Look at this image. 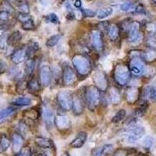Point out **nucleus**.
<instances>
[{"label":"nucleus","instance_id":"obj_6","mask_svg":"<svg viewBox=\"0 0 156 156\" xmlns=\"http://www.w3.org/2000/svg\"><path fill=\"white\" fill-rule=\"evenodd\" d=\"M129 71L135 76H140L145 72V66L139 57H133L129 63Z\"/></svg>","mask_w":156,"mask_h":156},{"label":"nucleus","instance_id":"obj_21","mask_svg":"<svg viewBox=\"0 0 156 156\" xmlns=\"http://www.w3.org/2000/svg\"><path fill=\"white\" fill-rule=\"evenodd\" d=\"M108 37L111 40L115 41L116 40L119 35V26L115 23H112V24L108 26Z\"/></svg>","mask_w":156,"mask_h":156},{"label":"nucleus","instance_id":"obj_46","mask_svg":"<svg viewBox=\"0 0 156 156\" xmlns=\"http://www.w3.org/2000/svg\"><path fill=\"white\" fill-rule=\"evenodd\" d=\"M100 150H101V153L104 154V156H105L107 154H110V152H112V150H113V147H112V144H105Z\"/></svg>","mask_w":156,"mask_h":156},{"label":"nucleus","instance_id":"obj_3","mask_svg":"<svg viewBox=\"0 0 156 156\" xmlns=\"http://www.w3.org/2000/svg\"><path fill=\"white\" fill-rule=\"evenodd\" d=\"M114 78L119 86H124L130 78V71L125 64H117L114 69Z\"/></svg>","mask_w":156,"mask_h":156},{"label":"nucleus","instance_id":"obj_41","mask_svg":"<svg viewBox=\"0 0 156 156\" xmlns=\"http://www.w3.org/2000/svg\"><path fill=\"white\" fill-rule=\"evenodd\" d=\"M7 37L8 35L5 34H3L0 37V49L1 50H5L7 48Z\"/></svg>","mask_w":156,"mask_h":156},{"label":"nucleus","instance_id":"obj_50","mask_svg":"<svg viewBox=\"0 0 156 156\" xmlns=\"http://www.w3.org/2000/svg\"><path fill=\"white\" fill-rule=\"evenodd\" d=\"M135 9V12H137V13H141V14H144L146 12L145 11V9L144 8V6L141 5H137L136 8H134Z\"/></svg>","mask_w":156,"mask_h":156},{"label":"nucleus","instance_id":"obj_52","mask_svg":"<svg viewBox=\"0 0 156 156\" xmlns=\"http://www.w3.org/2000/svg\"><path fill=\"white\" fill-rule=\"evenodd\" d=\"M73 5H74L76 9H80L82 6L81 0H74V2H73Z\"/></svg>","mask_w":156,"mask_h":156},{"label":"nucleus","instance_id":"obj_11","mask_svg":"<svg viewBox=\"0 0 156 156\" xmlns=\"http://www.w3.org/2000/svg\"><path fill=\"white\" fill-rule=\"evenodd\" d=\"M54 122H55V126L60 131H66L71 126L70 119H69V117L66 115H58L55 117Z\"/></svg>","mask_w":156,"mask_h":156},{"label":"nucleus","instance_id":"obj_47","mask_svg":"<svg viewBox=\"0 0 156 156\" xmlns=\"http://www.w3.org/2000/svg\"><path fill=\"white\" fill-rule=\"evenodd\" d=\"M147 30L151 33L153 35H156V24L153 23H149L147 26Z\"/></svg>","mask_w":156,"mask_h":156},{"label":"nucleus","instance_id":"obj_34","mask_svg":"<svg viewBox=\"0 0 156 156\" xmlns=\"http://www.w3.org/2000/svg\"><path fill=\"white\" fill-rule=\"evenodd\" d=\"M34 68V61L32 58H28L25 64V71L27 75L31 74Z\"/></svg>","mask_w":156,"mask_h":156},{"label":"nucleus","instance_id":"obj_4","mask_svg":"<svg viewBox=\"0 0 156 156\" xmlns=\"http://www.w3.org/2000/svg\"><path fill=\"white\" fill-rule=\"evenodd\" d=\"M73 94L69 90H62L57 95L58 105L63 110L69 111L73 107Z\"/></svg>","mask_w":156,"mask_h":156},{"label":"nucleus","instance_id":"obj_33","mask_svg":"<svg viewBox=\"0 0 156 156\" xmlns=\"http://www.w3.org/2000/svg\"><path fill=\"white\" fill-rule=\"evenodd\" d=\"M147 107H148V105L147 104V102H144L143 104L139 105L138 108H136V111H135V115H136V117L143 116V115L145 113Z\"/></svg>","mask_w":156,"mask_h":156},{"label":"nucleus","instance_id":"obj_2","mask_svg":"<svg viewBox=\"0 0 156 156\" xmlns=\"http://www.w3.org/2000/svg\"><path fill=\"white\" fill-rule=\"evenodd\" d=\"M85 99L89 109L94 110L101 101L99 89L95 86H89L86 90Z\"/></svg>","mask_w":156,"mask_h":156},{"label":"nucleus","instance_id":"obj_57","mask_svg":"<svg viewBox=\"0 0 156 156\" xmlns=\"http://www.w3.org/2000/svg\"><path fill=\"white\" fill-rule=\"evenodd\" d=\"M152 87H153V88L154 89V90H156V80H155V81H154V85L152 86Z\"/></svg>","mask_w":156,"mask_h":156},{"label":"nucleus","instance_id":"obj_36","mask_svg":"<svg viewBox=\"0 0 156 156\" xmlns=\"http://www.w3.org/2000/svg\"><path fill=\"white\" fill-rule=\"evenodd\" d=\"M1 7H2V10L7 11L9 13L14 11V9L12 7V5H11L10 2L8 0H4V1H2V4H1Z\"/></svg>","mask_w":156,"mask_h":156},{"label":"nucleus","instance_id":"obj_26","mask_svg":"<svg viewBox=\"0 0 156 156\" xmlns=\"http://www.w3.org/2000/svg\"><path fill=\"white\" fill-rule=\"evenodd\" d=\"M109 98L113 104H119L120 101V94L119 90L116 87H111L109 91Z\"/></svg>","mask_w":156,"mask_h":156},{"label":"nucleus","instance_id":"obj_9","mask_svg":"<svg viewBox=\"0 0 156 156\" xmlns=\"http://www.w3.org/2000/svg\"><path fill=\"white\" fill-rule=\"evenodd\" d=\"M41 111H42L43 119L46 123L47 126H51L55 121V115L51 106L48 103H44Z\"/></svg>","mask_w":156,"mask_h":156},{"label":"nucleus","instance_id":"obj_58","mask_svg":"<svg viewBox=\"0 0 156 156\" xmlns=\"http://www.w3.org/2000/svg\"><path fill=\"white\" fill-rule=\"evenodd\" d=\"M151 2H152L153 4L156 5V0H151Z\"/></svg>","mask_w":156,"mask_h":156},{"label":"nucleus","instance_id":"obj_12","mask_svg":"<svg viewBox=\"0 0 156 156\" xmlns=\"http://www.w3.org/2000/svg\"><path fill=\"white\" fill-rule=\"evenodd\" d=\"M73 111L76 115H80L84 109V101L80 94H76L73 96Z\"/></svg>","mask_w":156,"mask_h":156},{"label":"nucleus","instance_id":"obj_22","mask_svg":"<svg viewBox=\"0 0 156 156\" xmlns=\"http://www.w3.org/2000/svg\"><path fill=\"white\" fill-rule=\"evenodd\" d=\"M27 89L30 92H39L41 90V84L36 78H31L27 82Z\"/></svg>","mask_w":156,"mask_h":156},{"label":"nucleus","instance_id":"obj_28","mask_svg":"<svg viewBox=\"0 0 156 156\" xmlns=\"http://www.w3.org/2000/svg\"><path fill=\"white\" fill-rule=\"evenodd\" d=\"M61 37H62V36H61V34H54V35L51 36V37H49V38H48V40L46 41V46L47 47H49V48H51V47H53L55 46V45H56L58 43V41H60Z\"/></svg>","mask_w":156,"mask_h":156},{"label":"nucleus","instance_id":"obj_45","mask_svg":"<svg viewBox=\"0 0 156 156\" xmlns=\"http://www.w3.org/2000/svg\"><path fill=\"white\" fill-rule=\"evenodd\" d=\"M82 14H83V16H86V17H94L97 15V12L95 11L92 10V9H82Z\"/></svg>","mask_w":156,"mask_h":156},{"label":"nucleus","instance_id":"obj_13","mask_svg":"<svg viewBox=\"0 0 156 156\" xmlns=\"http://www.w3.org/2000/svg\"><path fill=\"white\" fill-rule=\"evenodd\" d=\"M39 77L41 84L44 86L48 85L51 82V69L48 65H44L40 69Z\"/></svg>","mask_w":156,"mask_h":156},{"label":"nucleus","instance_id":"obj_42","mask_svg":"<svg viewBox=\"0 0 156 156\" xmlns=\"http://www.w3.org/2000/svg\"><path fill=\"white\" fill-rule=\"evenodd\" d=\"M9 17V12H8L7 11L2 10L1 9L0 10V23H5V22L8 21Z\"/></svg>","mask_w":156,"mask_h":156},{"label":"nucleus","instance_id":"obj_37","mask_svg":"<svg viewBox=\"0 0 156 156\" xmlns=\"http://www.w3.org/2000/svg\"><path fill=\"white\" fill-rule=\"evenodd\" d=\"M134 5L131 2H125L120 5V9L122 11H124V12L134 9Z\"/></svg>","mask_w":156,"mask_h":156},{"label":"nucleus","instance_id":"obj_27","mask_svg":"<svg viewBox=\"0 0 156 156\" xmlns=\"http://www.w3.org/2000/svg\"><path fill=\"white\" fill-rule=\"evenodd\" d=\"M113 12V9L111 7H106V8H103V9H100L98 12H97V17L98 19L101 20L104 19V18H106L108 16H111Z\"/></svg>","mask_w":156,"mask_h":156},{"label":"nucleus","instance_id":"obj_30","mask_svg":"<svg viewBox=\"0 0 156 156\" xmlns=\"http://www.w3.org/2000/svg\"><path fill=\"white\" fill-rule=\"evenodd\" d=\"M24 115L27 116V118L30 119H33V120H35L38 118L39 116V112H37L35 108H30V109H27L24 112Z\"/></svg>","mask_w":156,"mask_h":156},{"label":"nucleus","instance_id":"obj_53","mask_svg":"<svg viewBox=\"0 0 156 156\" xmlns=\"http://www.w3.org/2000/svg\"><path fill=\"white\" fill-rule=\"evenodd\" d=\"M4 30H5V29H4L3 26H2V25H0V37L3 34Z\"/></svg>","mask_w":156,"mask_h":156},{"label":"nucleus","instance_id":"obj_23","mask_svg":"<svg viewBox=\"0 0 156 156\" xmlns=\"http://www.w3.org/2000/svg\"><path fill=\"white\" fill-rule=\"evenodd\" d=\"M10 147V140L5 133L0 134V149L2 151H5Z\"/></svg>","mask_w":156,"mask_h":156},{"label":"nucleus","instance_id":"obj_31","mask_svg":"<svg viewBox=\"0 0 156 156\" xmlns=\"http://www.w3.org/2000/svg\"><path fill=\"white\" fill-rule=\"evenodd\" d=\"M143 58L145 59L146 61L148 62H151L154 61L156 58V51L154 49H149L146 51L144 54H143Z\"/></svg>","mask_w":156,"mask_h":156},{"label":"nucleus","instance_id":"obj_16","mask_svg":"<svg viewBox=\"0 0 156 156\" xmlns=\"http://www.w3.org/2000/svg\"><path fill=\"white\" fill-rule=\"evenodd\" d=\"M12 151L15 153L19 152L23 147V137L21 134L17 133H14L12 135Z\"/></svg>","mask_w":156,"mask_h":156},{"label":"nucleus","instance_id":"obj_25","mask_svg":"<svg viewBox=\"0 0 156 156\" xmlns=\"http://www.w3.org/2000/svg\"><path fill=\"white\" fill-rule=\"evenodd\" d=\"M15 111H16L15 108H12V107H8V108H5L4 109L1 110L0 111V123L14 113Z\"/></svg>","mask_w":156,"mask_h":156},{"label":"nucleus","instance_id":"obj_54","mask_svg":"<svg viewBox=\"0 0 156 156\" xmlns=\"http://www.w3.org/2000/svg\"><path fill=\"white\" fill-rule=\"evenodd\" d=\"M34 156H47L46 154H44V153L43 152H38L37 153V154H34Z\"/></svg>","mask_w":156,"mask_h":156},{"label":"nucleus","instance_id":"obj_38","mask_svg":"<svg viewBox=\"0 0 156 156\" xmlns=\"http://www.w3.org/2000/svg\"><path fill=\"white\" fill-rule=\"evenodd\" d=\"M31 19V16L29 13L27 12H19L17 14V20L19 21H20L21 23H23V22L27 21L28 20Z\"/></svg>","mask_w":156,"mask_h":156},{"label":"nucleus","instance_id":"obj_48","mask_svg":"<svg viewBox=\"0 0 156 156\" xmlns=\"http://www.w3.org/2000/svg\"><path fill=\"white\" fill-rule=\"evenodd\" d=\"M6 69H7V65H6V63L3 60L0 59V74L5 72Z\"/></svg>","mask_w":156,"mask_h":156},{"label":"nucleus","instance_id":"obj_1","mask_svg":"<svg viewBox=\"0 0 156 156\" xmlns=\"http://www.w3.org/2000/svg\"><path fill=\"white\" fill-rule=\"evenodd\" d=\"M72 62L76 70L80 76H87L90 73L92 69L90 59L86 55H80V54L74 55L73 57Z\"/></svg>","mask_w":156,"mask_h":156},{"label":"nucleus","instance_id":"obj_43","mask_svg":"<svg viewBox=\"0 0 156 156\" xmlns=\"http://www.w3.org/2000/svg\"><path fill=\"white\" fill-rule=\"evenodd\" d=\"M46 20L50 23H55V24L59 23V20H58V17L55 13H50V14H48L46 16Z\"/></svg>","mask_w":156,"mask_h":156},{"label":"nucleus","instance_id":"obj_15","mask_svg":"<svg viewBox=\"0 0 156 156\" xmlns=\"http://www.w3.org/2000/svg\"><path fill=\"white\" fill-rule=\"evenodd\" d=\"M87 134L86 132L81 131L78 133L76 136L74 138V140L70 143V146L73 148H80L82 147L84 144H85L86 140H87Z\"/></svg>","mask_w":156,"mask_h":156},{"label":"nucleus","instance_id":"obj_29","mask_svg":"<svg viewBox=\"0 0 156 156\" xmlns=\"http://www.w3.org/2000/svg\"><path fill=\"white\" fill-rule=\"evenodd\" d=\"M126 115V111L123 108H121L119 109L116 113L115 114V115L113 116L112 119V122L113 123H118V122H121L122 119H124Z\"/></svg>","mask_w":156,"mask_h":156},{"label":"nucleus","instance_id":"obj_44","mask_svg":"<svg viewBox=\"0 0 156 156\" xmlns=\"http://www.w3.org/2000/svg\"><path fill=\"white\" fill-rule=\"evenodd\" d=\"M39 49V45L37 42H34V41H30L28 44V48H27V52L30 51L31 53L34 52V51H37Z\"/></svg>","mask_w":156,"mask_h":156},{"label":"nucleus","instance_id":"obj_18","mask_svg":"<svg viewBox=\"0 0 156 156\" xmlns=\"http://www.w3.org/2000/svg\"><path fill=\"white\" fill-rule=\"evenodd\" d=\"M34 143L38 147L42 148H51L54 146L53 142L51 139L46 138L44 136H37L34 139Z\"/></svg>","mask_w":156,"mask_h":156},{"label":"nucleus","instance_id":"obj_39","mask_svg":"<svg viewBox=\"0 0 156 156\" xmlns=\"http://www.w3.org/2000/svg\"><path fill=\"white\" fill-rule=\"evenodd\" d=\"M15 156H31V151L29 147H22L19 152L16 153Z\"/></svg>","mask_w":156,"mask_h":156},{"label":"nucleus","instance_id":"obj_17","mask_svg":"<svg viewBox=\"0 0 156 156\" xmlns=\"http://www.w3.org/2000/svg\"><path fill=\"white\" fill-rule=\"evenodd\" d=\"M91 41H92L93 46L96 50L100 51L103 48V41L101 34L99 30H93L91 33Z\"/></svg>","mask_w":156,"mask_h":156},{"label":"nucleus","instance_id":"obj_14","mask_svg":"<svg viewBox=\"0 0 156 156\" xmlns=\"http://www.w3.org/2000/svg\"><path fill=\"white\" fill-rule=\"evenodd\" d=\"M27 57V50L25 48H18L11 55V60L13 63L19 64L23 62Z\"/></svg>","mask_w":156,"mask_h":156},{"label":"nucleus","instance_id":"obj_35","mask_svg":"<svg viewBox=\"0 0 156 156\" xmlns=\"http://www.w3.org/2000/svg\"><path fill=\"white\" fill-rule=\"evenodd\" d=\"M22 28L25 30H32L35 28V25H34V21L30 19L22 23Z\"/></svg>","mask_w":156,"mask_h":156},{"label":"nucleus","instance_id":"obj_24","mask_svg":"<svg viewBox=\"0 0 156 156\" xmlns=\"http://www.w3.org/2000/svg\"><path fill=\"white\" fill-rule=\"evenodd\" d=\"M31 102V99L27 97L16 98L12 101V105H16V106H27V105H30Z\"/></svg>","mask_w":156,"mask_h":156},{"label":"nucleus","instance_id":"obj_40","mask_svg":"<svg viewBox=\"0 0 156 156\" xmlns=\"http://www.w3.org/2000/svg\"><path fill=\"white\" fill-rule=\"evenodd\" d=\"M133 152H130L128 149H118L114 153L113 156H129L130 154H133Z\"/></svg>","mask_w":156,"mask_h":156},{"label":"nucleus","instance_id":"obj_55","mask_svg":"<svg viewBox=\"0 0 156 156\" xmlns=\"http://www.w3.org/2000/svg\"><path fill=\"white\" fill-rule=\"evenodd\" d=\"M95 156H104V154H103L102 153H101V150H99V151H98L97 152V154H95Z\"/></svg>","mask_w":156,"mask_h":156},{"label":"nucleus","instance_id":"obj_32","mask_svg":"<svg viewBox=\"0 0 156 156\" xmlns=\"http://www.w3.org/2000/svg\"><path fill=\"white\" fill-rule=\"evenodd\" d=\"M154 139L151 136H146L145 138L144 139L143 142H142V145L144 148L146 149H151L152 146L154 145Z\"/></svg>","mask_w":156,"mask_h":156},{"label":"nucleus","instance_id":"obj_19","mask_svg":"<svg viewBox=\"0 0 156 156\" xmlns=\"http://www.w3.org/2000/svg\"><path fill=\"white\" fill-rule=\"evenodd\" d=\"M139 90L135 87H130L127 90L126 93V98L127 102L129 104H133L137 101L139 98Z\"/></svg>","mask_w":156,"mask_h":156},{"label":"nucleus","instance_id":"obj_56","mask_svg":"<svg viewBox=\"0 0 156 156\" xmlns=\"http://www.w3.org/2000/svg\"><path fill=\"white\" fill-rule=\"evenodd\" d=\"M60 156H69V154L68 152H63Z\"/></svg>","mask_w":156,"mask_h":156},{"label":"nucleus","instance_id":"obj_10","mask_svg":"<svg viewBox=\"0 0 156 156\" xmlns=\"http://www.w3.org/2000/svg\"><path fill=\"white\" fill-rule=\"evenodd\" d=\"M76 80V76L74 70L71 66H66L62 72V81L65 85H71Z\"/></svg>","mask_w":156,"mask_h":156},{"label":"nucleus","instance_id":"obj_51","mask_svg":"<svg viewBox=\"0 0 156 156\" xmlns=\"http://www.w3.org/2000/svg\"><path fill=\"white\" fill-rule=\"evenodd\" d=\"M147 42H148L149 45H150L151 48H153V47H156V38L154 37V36H151V37H150V39L147 41Z\"/></svg>","mask_w":156,"mask_h":156},{"label":"nucleus","instance_id":"obj_8","mask_svg":"<svg viewBox=\"0 0 156 156\" xmlns=\"http://www.w3.org/2000/svg\"><path fill=\"white\" fill-rule=\"evenodd\" d=\"M93 80L95 87L101 90H105L108 87V79L105 73L102 71H97L93 75Z\"/></svg>","mask_w":156,"mask_h":156},{"label":"nucleus","instance_id":"obj_49","mask_svg":"<svg viewBox=\"0 0 156 156\" xmlns=\"http://www.w3.org/2000/svg\"><path fill=\"white\" fill-rule=\"evenodd\" d=\"M19 9L21 11V12H27L29 11V6L27 4L22 3L21 5H19Z\"/></svg>","mask_w":156,"mask_h":156},{"label":"nucleus","instance_id":"obj_59","mask_svg":"<svg viewBox=\"0 0 156 156\" xmlns=\"http://www.w3.org/2000/svg\"><path fill=\"white\" fill-rule=\"evenodd\" d=\"M0 150H1V149H0Z\"/></svg>","mask_w":156,"mask_h":156},{"label":"nucleus","instance_id":"obj_20","mask_svg":"<svg viewBox=\"0 0 156 156\" xmlns=\"http://www.w3.org/2000/svg\"><path fill=\"white\" fill-rule=\"evenodd\" d=\"M22 38L21 33L18 30L13 31L12 34L8 35L7 37V43L8 45H14L16 43L19 42Z\"/></svg>","mask_w":156,"mask_h":156},{"label":"nucleus","instance_id":"obj_5","mask_svg":"<svg viewBox=\"0 0 156 156\" xmlns=\"http://www.w3.org/2000/svg\"><path fill=\"white\" fill-rule=\"evenodd\" d=\"M128 40L131 44H138L142 40V33L140 31V23L138 22H133L129 28Z\"/></svg>","mask_w":156,"mask_h":156},{"label":"nucleus","instance_id":"obj_7","mask_svg":"<svg viewBox=\"0 0 156 156\" xmlns=\"http://www.w3.org/2000/svg\"><path fill=\"white\" fill-rule=\"evenodd\" d=\"M145 129L142 126H134L126 130L124 133L126 140L129 142H135L144 136Z\"/></svg>","mask_w":156,"mask_h":156}]
</instances>
